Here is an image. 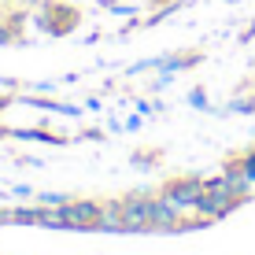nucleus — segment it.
<instances>
[{"instance_id": "nucleus-1", "label": "nucleus", "mask_w": 255, "mask_h": 255, "mask_svg": "<svg viewBox=\"0 0 255 255\" xmlns=\"http://www.w3.org/2000/svg\"><path fill=\"white\" fill-rule=\"evenodd\" d=\"M122 233H152V196L133 192L122 200Z\"/></svg>"}, {"instance_id": "nucleus-2", "label": "nucleus", "mask_w": 255, "mask_h": 255, "mask_svg": "<svg viewBox=\"0 0 255 255\" xmlns=\"http://www.w3.org/2000/svg\"><path fill=\"white\" fill-rule=\"evenodd\" d=\"M241 207V200L237 196H230V192H211V189H204V196L196 200V207H192V215L200 218V222H218V218H226L230 211H237Z\"/></svg>"}, {"instance_id": "nucleus-3", "label": "nucleus", "mask_w": 255, "mask_h": 255, "mask_svg": "<svg viewBox=\"0 0 255 255\" xmlns=\"http://www.w3.org/2000/svg\"><path fill=\"white\" fill-rule=\"evenodd\" d=\"M63 222L67 230H96L100 226V200H67L63 207Z\"/></svg>"}, {"instance_id": "nucleus-4", "label": "nucleus", "mask_w": 255, "mask_h": 255, "mask_svg": "<svg viewBox=\"0 0 255 255\" xmlns=\"http://www.w3.org/2000/svg\"><path fill=\"white\" fill-rule=\"evenodd\" d=\"M78 19H82V15H78V11H74L70 4H41V15H37L41 30L56 33V37H63V33H70V30L78 26Z\"/></svg>"}, {"instance_id": "nucleus-5", "label": "nucleus", "mask_w": 255, "mask_h": 255, "mask_svg": "<svg viewBox=\"0 0 255 255\" xmlns=\"http://www.w3.org/2000/svg\"><path fill=\"white\" fill-rule=\"evenodd\" d=\"M163 196H170L181 211H189V215H192L196 200L204 196V178H196V174H189V178H174V181H166V185H163Z\"/></svg>"}, {"instance_id": "nucleus-6", "label": "nucleus", "mask_w": 255, "mask_h": 255, "mask_svg": "<svg viewBox=\"0 0 255 255\" xmlns=\"http://www.w3.org/2000/svg\"><path fill=\"white\" fill-rule=\"evenodd\" d=\"M100 233H122V200H108L100 204Z\"/></svg>"}, {"instance_id": "nucleus-7", "label": "nucleus", "mask_w": 255, "mask_h": 255, "mask_svg": "<svg viewBox=\"0 0 255 255\" xmlns=\"http://www.w3.org/2000/svg\"><path fill=\"white\" fill-rule=\"evenodd\" d=\"M7 222H15V226H37L41 222V207H15V211H7Z\"/></svg>"}, {"instance_id": "nucleus-8", "label": "nucleus", "mask_w": 255, "mask_h": 255, "mask_svg": "<svg viewBox=\"0 0 255 255\" xmlns=\"http://www.w3.org/2000/svg\"><path fill=\"white\" fill-rule=\"evenodd\" d=\"M37 226H45V230H67V222H63V211L59 207H41V222Z\"/></svg>"}, {"instance_id": "nucleus-9", "label": "nucleus", "mask_w": 255, "mask_h": 255, "mask_svg": "<svg viewBox=\"0 0 255 255\" xmlns=\"http://www.w3.org/2000/svg\"><path fill=\"white\" fill-rule=\"evenodd\" d=\"M233 163H237V170H241L244 178H248L252 185H255V148H252V152H244V155H237Z\"/></svg>"}, {"instance_id": "nucleus-10", "label": "nucleus", "mask_w": 255, "mask_h": 255, "mask_svg": "<svg viewBox=\"0 0 255 255\" xmlns=\"http://www.w3.org/2000/svg\"><path fill=\"white\" fill-rule=\"evenodd\" d=\"M41 204H48V207H63V204H67V196H63V192H41Z\"/></svg>"}, {"instance_id": "nucleus-11", "label": "nucleus", "mask_w": 255, "mask_h": 255, "mask_svg": "<svg viewBox=\"0 0 255 255\" xmlns=\"http://www.w3.org/2000/svg\"><path fill=\"white\" fill-rule=\"evenodd\" d=\"M189 104H192V108H204V111L211 108V104H207V93H204V89H192V93H189Z\"/></svg>"}, {"instance_id": "nucleus-12", "label": "nucleus", "mask_w": 255, "mask_h": 255, "mask_svg": "<svg viewBox=\"0 0 255 255\" xmlns=\"http://www.w3.org/2000/svg\"><path fill=\"white\" fill-rule=\"evenodd\" d=\"M144 4H163V7H170L174 0H144Z\"/></svg>"}]
</instances>
